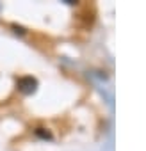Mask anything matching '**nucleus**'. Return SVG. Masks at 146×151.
I'll use <instances>...</instances> for the list:
<instances>
[{
    "label": "nucleus",
    "mask_w": 146,
    "mask_h": 151,
    "mask_svg": "<svg viewBox=\"0 0 146 151\" xmlns=\"http://www.w3.org/2000/svg\"><path fill=\"white\" fill-rule=\"evenodd\" d=\"M36 86H38V82L32 78V77H23V78H20L18 80V87H20V91L22 93H32L34 89H36Z\"/></svg>",
    "instance_id": "1"
}]
</instances>
